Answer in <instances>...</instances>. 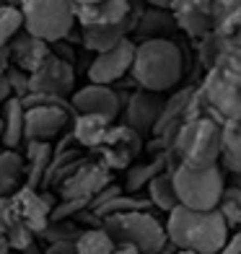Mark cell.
<instances>
[{
	"label": "cell",
	"instance_id": "1",
	"mask_svg": "<svg viewBox=\"0 0 241 254\" xmlns=\"http://www.w3.org/2000/svg\"><path fill=\"white\" fill-rule=\"evenodd\" d=\"M166 239L174 249H189L194 254H218L223 249L231 228L218 210H189L177 205L166 218Z\"/></svg>",
	"mask_w": 241,
	"mask_h": 254
},
{
	"label": "cell",
	"instance_id": "2",
	"mask_svg": "<svg viewBox=\"0 0 241 254\" xmlns=\"http://www.w3.org/2000/svg\"><path fill=\"white\" fill-rule=\"evenodd\" d=\"M132 80L137 88L164 94L174 88L184 75V55L171 39H143L135 42L132 57Z\"/></svg>",
	"mask_w": 241,
	"mask_h": 254
},
{
	"label": "cell",
	"instance_id": "3",
	"mask_svg": "<svg viewBox=\"0 0 241 254\" xmlns=\"http://www.w3.org/2000/svg\"><path fill=\"white\" fill-rule=\"evenodd\" d=\"M169 174L181 207L208 213L215 210L223 197L226 179L223 169L218 164H184V161H179L177 166L169 169Z\"/></svg>",
	"mask_w": 241,
	"mask_h": 254
},
{
	"label": "cell",
	"instance_id": "4",
	"mask_svg": "<svg viewBox=\"0 0 241 254\" xmlns=\"http://www.w3.org/2000/svg\"><path fill=\"white\" fill-rule=\"evenodd\" d=\"M101 228L112 236L114 244L135 247L140 254H161L164 247L169 244L164 223L148 210L109 215L101 221Z\"/></svg>",
	"mask_w": 241,
	"mask_h": 254
},
{
	"label": "cell",
	"instance_id": "5",
	"mask_svg": "<svg viewBox=\"0 0 241 254\" xmlns=\"http://www.w3.org/2000/svg\"><path fill=\"white\" fill-rule=\"evenodd\" d=\"M24 31L47 44L62 42L70 37L75 26V5L73 0H26L21 5Z\"/></svg>",
	"mask_w": 241,
	"mask_h": 254
},
{
	"label": "cell",
	"instance_id": "6",
	"mask_svg": "<svg viewBox=\"0 0 241 254\" xmlns=\"http://www.w3.org/2000/svg\"><path fill=\"white\" fill-rule=\"evenodd\" d=\"M218 153H221V122L197 117L179 125L171 143V156L184 164H218Z\"/></svg>",
	"mask_w": 241,
	"mask_h": 254
},
{
	"label": "cell",
	"instance_id": "7",
	"mask_svg": "<svg viewBox=\"0 0 241 254\" xmlns=\"http://www.w3.org/2000/svg\"><path fill=\"white\" fill-rule=\"evenodd\" d=\"M200 91L208 104V117L215 122H241V75L213 65Z\"/></svg>",
	"mask_w": 241,
	"mask_h": 254
},
{
	"label": "cell",
	"instance_id": "8",
	"mask_svg": "<svg viewBox=\"0 0 241 254\" xmlns=\"http://www.w3.org/2000/svg\"><path fill=\"white\" fill-rule=\"evenodd\" d=\"M75 91V70L73 63L60 60L50 52V57L44 60L37 70L29 75V94H50L67 99Z\"/></svg>",
	"mask_w": 241,
	"mask_h": 254
},
{
	"label": "cell",
	"instance_id": "9",
	"mask_svg": "<svg viewBox=\"0 0 241 254\" xmlns=\"http://www.w3.org/2000/svg\"><path fill=\"white\" fill-rule=\"evenodd\" d=\"M140 145H143V137L135 130H130L127 125H112L101 145L96 148L99 164L109 171L127 169L132 164V158L140 153Z\"/></svg>",
	"mask_w": 241,
	"mask_h": 254
},
{
	"label": "cell",
	"instance_id": "10",
	"mask_svg": "<svg viewBox=\"0 0 241 254\" xmlns=\"http://www.w3.org/2000/svg\"><path fill=\"white\" fill-rule=\"evenodd\" d=\"M132 57H135V42L127 37L120 44H114L112 50H104L94 57V63L88 65V80L99 86H112L122 80L132 67Z\"/></svg>",
	"mask_w": 241,
	"mask_h": 254
},
{
	"label": "cell",
	"instance_id": "11",
	"mask_svg": "<svg viewBox=\"0 0 241 254\" xmlns=\"http://www.w3.org/2000/svg\"><path fill=\"white\" fill-rule=\"evenodd\" d=\"M73 112L60 107H29L24 109V143H52L60 135Z\"/></svg>",
	"mask_w": 241,
	"mask_h": 254
},
{
	"label": "cell",
	"instance_id": "12",
	"mask_svg": "<svg viewBox=\"0 0 241 254\" xmlns=\"http://www.w3.org/2000/svg\"><path fill=\"white\" fill-rule=\"evenodd\" d=\"M70 109H73V117L75 114H96V117H104L107 122H114L122 109V99L112 86L88 83L83 88L73 91Z\"/></svg>",
	"mask_w": 241,
	"mask_h": 254
},
{
	"label": "cell",
	"instance_id": "13",
	"mask_svg": "<svg viewBox=\"0 0 241 254\" xmlns=\"http://www.w3.org/2000/svg\"><path fill=\"white\" fill-rule=\"evenodd\" d=\"M107 184H112V171L104 169L99 161H83V164L60 184V194H62V200L91 202V197L104 190Z\"/></svg>",
	"mask_w": 241,
	"mask_h": 254
},
{
	"label": "cell",
	"instance_id": "14",
	"mask_svg": "<svg viewBox=\"0 0 241 254\" xmlns=\"http://www.w3.org/2000/svg\"><path fill=\"white\" fill-rule=\"evenodd\" d=\"M177 29L192 39H202L213 31V8L210 0H171L169 8Z\"/></svg>",
	"mask_w": 241,
	"mask_h": 254
},
{
	"label": "cell",
	"instance_id": "15",
	"mask_svg": "<svg viewBox=\"0 0 241 254\" xmlns=\"http://www.w3.org/2000/svg\"><path fill=\"white\" fill-rule=\"evenodd\" d=\"M13 202H16V210H18V218H21V223H24L31 234H37L42 236V231L47 228L50 223V215H52V200L47 197V194H42L39 190H34V187H18L13 194Z\"/></svg>",
	"mask_w": 241,
	"mask_h": 254
},
{
	"label": "cell",
	"instance_id": "16",
	"mask_svg": "<svg viewBox=\"0 0 241 254\" xmlns=\"http://www.w3.org/2000/svg\"><path fill=\"white\" fill-rule=\"evenodd\" d=\"M161 109H164V99H161V94L137 88L135 94L127 99V104H124V125L143 137L145 132H153Z\"/></svg>",
	"mask_w": 241,
	"mask_h": 254
},
{
	"label": "cell",
	"instance_id": "17",
	"mask_svg": "<svg viewBox=\"0 0 241 254\" xmlns=\"http://www.w3.org/2000/svg\"><path fill=\"white\" fill-rule=\"evenodd\" d=\"M132 3L130 0H99L91 5H75V24L80 29H96V26H112L130 18Z\"/></svg>",
	"mask_w": 241,
	"mask_h": 254
},
{
	"label": "cell",
	"instance_id": "18",
	"mask_svg": "<svg viewBox=\"0 0 241 254\" xmlns=\"http://www.w3.org/2000/svg\"><path fill=\"white\" fill-rule=\"evenodd\" d=\"M5 50H8L10 65L18 67V70H24V73H29V75L50 57V44L37 39V37H31V34H26V31H18L16 37L8 42Z\"/></svg>",
	"mask_w": 241,
	"mask_h": 254
},
{
	"label": "cell",
	"instance_id": "19",
	"mask_svg": "<svg viewBox=\"0 0 241 254\" xmlns=\"http://www.w3.org/2000/svg\"><path fill=\"white\" fill-rule=\"evenodd\" d=\"M135 18H137V13H130V18H124L122 24L80 29V44H83L86 50H94L96 55L104 52V50H112L114 44H120L122 39L130 37V31L135 29Z\"/></svg>",
	"mask_w": 241,
	"mask_h": 254
},
{
	"label": "cell",
	"instance_id": "20",
	"mask_svg": "<svg viewBox=\"0 0 241 254\" xmlns=\"http://www.w3.org/2000/svg\"><path fill=\"white\" fill-rule=\"evenodd\" d=\"M52 153H55L52 143H26V153H24L26 187L39 190L42 184H47V171H50V164H52Z\"/></svg>",
	"mask_w": 241,
	"mask_h": 254
},
{
	"label": "cell",
	"instance_id": "21",
	"mask_svg": "<svg viewBox=\"0 0 241 254\" xmlns=\"http://www.w3.org/2000/svg\"><path fill=\"white\" fill-rule=\"evenodd\" d=\"M132 31L140 37V42L143 39H169L171 34L177 31V24H174V18H171L169 10L145 8V10H137Z\"/></svg>",
	"mask_w": 241,
	"mask_h": 254
},
{
	"label": "cell",
	"instance_id": "22",
	"mask_svg": "<svg viewBox=\"0 0 241 254\" xmlns=\"http://www.w3.org/2000/svg\"><path fill=\"white\" fill-rule=\"evenodd\" d=\"M0 109H3L0 112V122H3V137H0V143L8 151H16L24 143V104H21V99L10 96Z\"/></svg>",
	"mask_w": 241,
	"mask_h": 254
},
{
	"label": "cell",
	"instance_id": "23",
	"mask_svg": "<svg viewBox=\"0 0 241 254\" xmlns=\"http://www.w3.org/2000/svg\"><path fill=\"white\" fill-rule=\"evenodd\" d=\"M218 166L239 174L241 171V122H223L221 125V153Z\"/></svg>",
	"mask_w": 241,
	"mask_h": 254
},
{
	"label": "cell",
	"instance_id": "24",
	"mask_svg": "<svg viewBox=\"0 0 241 254\" xmlns=\"http://www.w3.org/2000/svg\"><path fill=\"white\" fill-rule=\"evenodd\" d=\"M112 122H107L104 117H96V114H75L73 117V140L83 148H96L101 145L104 135L109 132Z\"/></svg>",
	"mask_w": 241,
	"mask_h": 254
},
{
	"label": "cell",
	"instance_id": "25",
	"mask_svg": "<svg viewBox=\"0 0 241 254\" xmlns=\"http://www.w3.org/2000/svg\"><path fill=\"white\" fill-rule=\"evenodd\" d=\"M169 156L171 153H161L156 156L151 164H140V166H127V174H124V192L127 194H137L140 190L148 187V182L153 177H158L161 171H169Z\"/></svg>",
	"mask_w": 241,
	"mask_h": 254
},
{
	"label": "cell",
	"instance_id": "26",
	"mask_svg": "<svg viewBox=\"0 0 241 254\" xmlns=\"http://www.w3.org/2000/svg\"><path fill=\"white\" fill-rule=\"evenodd\" d=\"M24 182V156L18 151L0 153V197H10Z\"/></svg>",
	"mask_w": 241,
	"mask_h": 254
},
{
	"label": "cell",
	"instance_id": "27",
	"mask_svg": "<svg viewBox=\"0 0 241 254\" xmlns=\"http://www.w3.org/2000/svg\"><path fill=\"white\" fill-rule=\"evenodd\" d=\"M145 192H148L145 200L151 202V207H158V210H164V213H171L179 205L177 192H174V182H171L169 171H161L158 177H153L151 182H148Z\"/></svg>",
	"mask_w": 241,
	"mask_h": 254
},
{
	"label": "cell",
	"instance_id": "28",
	"mask_svg": "<svg viewBox=\"0 0 241 254\" xmlns=\"http://www.w3.org/2000/svg\"><path fill=\"white\" fill-rule=\"evenodd\" d=\"M114 241L101 226L94 228H83L78 234V239L73 241V249L75 254H112L114 252Z\"/></svg>",
	"mask_w": 241,
	"mask_h": 254
},
{
	"label": "cell",
	"instance_id": "29",
	"mask_svg": "<svg viewBox=\"0 0 241 254\" xmlns=\"http://www.w3.org/2000/svg\"><path fill=\"white\" fill-rule=\"evenodd\" d=\"M24 31V16H21L18 5L0 3V47H8V42Z\"/></svg>",
	"mask_w": 241,
	"mask_h": 254
},
{
	"label": "cell",
	"instance_id": "30",
	"mask_svg": "<svg viewBox=\"0 0 241 254\" xmlns=\"http://www.w3.org/2000/svg\"><path fill=\"white\" fill-rule=\"evenodd\" d=\"M215 210L223 215V221H226L228 228H231V226L241 228V190L226 187L223 190V197H221V202H218Z\"/></svg>",
	"mask_w": 241,
	"mask_h": 254
},
{
	"label": "cell",
	"instance_id": "31",
	"mask_svg": "<svg viewBox=\"0 0 241 254\" xmlns=\"http://www.w3.org/2000/svg\"><path fill=\"white\" fill-rule=\"evenodd\" d=\"M80 231L83 228H78L73 221H50L47 228L42 231V239L47 244H73Z\"/></svg>",
	"mask_w": 241,
	"mask_h": 254
},
{
	"label": "cell",
	"instance_id": "32",
	"mask_svg": "<svg viewBox=\"0 0 241 254\" xmlns=\"http://www.w3.org/2000/svg\"><path fill=\"white\" fill-rule=\"evenodd\" d=\"M16 226H21V218L13 197H0V239H5V234H10Z\"/></svg>",
	"mask_w": 241,
	"mask_h": 254
},
{
	"label": "cell",
	"instance_id": "33",
	"mask_svg": "<svg viewBox=\"0 0 241 254\" xmlns=\"http://www.w3.org/2000/svg\"><path fill=\"white\" fill-rule=\"evenodd\" d=\"M5 78H8V86H10V94H13L16 99H24L29 94V73L18 70V67L8 65L5 70Z\"/></svg>",
	"mask_w": 241,
	"mask_h": 254
},
{
	"label": "cell",
	"instance_id": "34",
	"mask_svg": "<svg viewBox=\"0 0 241 254\" xmlns=\"http://www.w3.org/2000/svg\"><path fill=\"white\" fill-rule=\"evenodd\" d=\"M197 50H200V63L210 70V67L215 65V60H218V37L210 31L208 37H202V39H200Z\"/></svg>",
	"mask_w": 241,
	"mask_h": 254
},
{
	"label": "cell",
	"instance_id": "35",
	"mask_svg": "<svg viewBox=\"0 0 241 254\" xmlns=\"http://www.w3.org/2000/svg\"><path fill=\"white\" fill-rule=\"evenodd\" d=\"M239 29H241V5H239L236 10H231L228 16H223V18L213 26V31L221 34V37H228V34H234V31H239Z\"/></svg>",
	"mask_w": 241,
	"mask_h": 254
},
{
	"label": "cell",
	"instance_id": "36",
	"mask_svg": "<svg viewBox=\"0 0 241 254\" xmlns=\"http://www.w3.org/2000/svg\"><path fill=\"white\" fill-rule=\"evenodd\" d=\"M241 5V0H213L210 8H213V26L221 21L223 16H228L231 10H236Z\"/></svg>",
	"mask_w": 241,
	"mask_h": 254
},
{
	"label": "cell",
	"instance_id": "37",
	"mask_svg": "<svg viewBox=\"0 0 241 254\" xmlns=\"http://www.w3.org/2000/svg\"><path fill=\"white\" fill-rule=\"evenodd\" d=\"M218 254H241V228H236L234 234H228L223 249L218 252Z\"/></svg>",
	"mask_w": 241,
	"mask_h": 254
},
{
	"label": "cell",
	"instance_id": "38",
	"mask_svg": "<svg viewBox=\"0 0 241 254\" xmlns=\"http://www.w3.org/2000/svg\"><path fill=\"white\" fill-rule=\"evenodd\" d=\"M42 254H75L73 244H47V249H42Z\"/></svg>",
	"mask_w": 241,
	"mask_h": 254
},
{
	"label": "cell",
	"instance_id": "39",
	"mask_svg": "<svg viewBox=\"0 0 241 254\" xmlns=\"http://www.w3.org/2000/svg\"><path fill=\"white\" fill-rule=\"evenodd\" d=\"M10 96H13V94H10L8 78H5V73H3V75H0V107H3V104H5V101H8Z\"/></svg>",
	"mask_w": 241,
	"mask_h": 254
},
{
	"label": "cell",
	"instance_id": "40",
	"mask_svg": "<svg viewBox=\"0 0 241 254\" xmlns=\"http://www.w3.org/2000/svg\"><path fill=\"white\" fill-rule=\"evenodd\" d=\"M8 65H10V60H8V50H5V47H0V75L8 70Z\"/></svg>",
	"mask_w": 241,
	"mask_h": 254
},
{
	"label": "cell",
	"instance_id": "41",
	"mask_svg": "<svg viewBox=\"0 0 241 254\" xmlns=\"http://www.w3.org/2000/svg\"><path fill=\"white\" fill-rule=\"evenodd\" d=\"M148 8H161V10H169L171 8V0H145Z\"/></svg>",
	"mask_w": 241,
	"mask_h": 254
},
{
	"label": "cell",
	"instance_id": "42",
	"mask_svg": "<svg viewBox=\"0 0 241 254\" xmlns=\"http://www.w3.org/2000/svg\"><path fill=\"white\" fill-rule=\"evenodd\" d=\"M112 254H140V252H137L135 247H127V244H117Z\"/></svg>",
	"mask_w": 241,
	"mask_h": 254
},
{
	"label": "cell",
	"instance_id": "43",
	"mask_svg": "<svg viewBox=\"0 0 241 254\" xmlns=\"http://www.w3.org/2000/svg\"><path fill=\"white\" fill-rule=\"evenodd\" d=\"M0 3H8V5H18V8H21V5L26 3V0H0Z\"/></svg>",
	"mask_w": 241,
	"mask_h": 254
},
{
	"label": "cell",
	"instance_id": "44",
	"mask_svg": "<svg viewBox=\"0 0 241 254\" xmlns=\"http://www.w3.org/2000/svg\"><path fill=\"white\" fill-rule=\"evenodd\" d=\"M91 3H99V0H73V5H91Z\"/></svg>",
	"mask_w": 241,
	"mask_h": 254
},
{
	"label": "cell",
	"instance_id": "45",
	"mask_svg": "<svg viewBox=\"0 0 241 254\" xmlns=\"http://www.w3.org/2000/svg\"><path fill=\"white\" fill-rule=\"evenodd\" d=\"M234 187L241 190V171H239V174H234Z\"/></svg>",
	"mask_w": 241,
	"mask_h": 254
},
{
	"label": "cell",
	"instance_id": "46",
	"mask_svg": "<svg viewBox=\"0 0 241 254\" xmlns=\"http://www.w3.org/2000/svg\"><path fill=\"white\" fill-rule=\"evenodd\" d=\"M0 254H10V249H8V244H5L3 239H0Z\"/></svg>",
	"mask_w": 241,
	"mask_h": 254
},
{
	"label": "cell",
	"instance_id": "47",
	"mask_svg": "<svg viewBox=\"0 0 241 254\" xmlns=\"http://www.w3.org/2000/svg\"><path fill=\"white\" fill-rule=\"evenodd\" d=\"M174 254H194V252H189V249H174Z\"/></svg>",
	"mask_w": 241,
	"mask_h": 254
},
{
	"label": "cell",
	"instance_id": "48",
	"mask_svg": "<svg viewBox=\"0 0 241 254\" xmlns=\"http://www.w3.org/2000/svg\"><path fill=\"white\" fill-rule=\"evenodd\" d=\"M0 137H3V122H0Z\"/></svg>",
	"mask_w": 241,
	"mask_h": 254
},
{
	"label": "cell",
	"instance_id": "49",
	"mask_svg": "<svg viewBox=\"0 0 241 254\" xmlns=\"http://www.w3.org/2000/svg\"><path fill=\"white\" fill-rule=\"evenodd\" d=\"M210 3H213V0H210Z\"/></svg>",
	"mask_w": 241,
	"mask_h": 254
}]
</instances>
